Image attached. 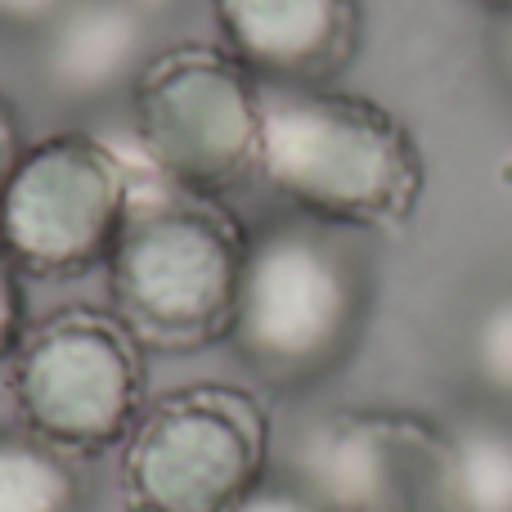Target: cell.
Instances as JSON below:
<instances>
[{
  "label": "cell",
  "mask_w": 512,
  "mask_h": 512,
  "mask_svg": "<svg viewBox=\"0 0 512 512\" xmlns=\"http://www.w3.org/2000/svg\"><path fill=\"white\" fill-rule=\"evenodd\" d=\"M144 355L108 306L72 301L27 324L9 355V396L27 432L77 459L122 450L149 405Z\"/></svg>",
  "instance_id": "cell-6"
},
{
  "label": "cell",
  "mask_w": 512,
  "mask_h": 512,
  "mask_svg": "<svg viewBox=\"0 0 512 512\" xmlns=\"http://www.w3.org/2000/svg\"><path fill=\"white\" fill-rule=\"evenodd\" d=\"M301 481L333 512H463L454 432L405 409H346L301 445Z\"/></svg>",
  "instance_id": "cell-8"
},
{
  "label": "cell",
  "mask_w": 512,
  "mask_h": 512,
  "mask_svg": "<svg viewBox=\"0 0 512 512\" xmlns=\"http://www.w3.org/2000/svg\"><path fill=\"white\" fill-rule=\"evenodd\" d=\"M504 23H499V68H504L508 86H512V14H499Z\"/></svg>",
  "instance_id": "cell-18"
},
{
  "label": "cell",
  "mask_w": 512,
  "mask_h": 512,
  "mask_svg": "<svg viewBox=\"0 0 512 512\" xmlns=\"http://www.w3.org/2000/svg\"><path fill=\"white\" fill-rule=\"evenodd\" d=\"M369 301V265L346 230L292 212L252 230L230 346L265 387H315L360 346Z\"/></svg>",
  "instance_id": "cell-3"
},
{
  "label": "cell",
  "mask_w": 512,
  "mask_h": 512,
  "mask_svg": "<svg viewBox=\"0 0 512 512\" xmlns=\"http://www.w3.org/2000/svg\"><path fill=\"white\" fill-rule=\"evenodd\" d=\"M144 167V162H140ZM252 230L221 198L140 176L131 221L108 256V310L153 355L230 342Z\"/></svg>",
  "instance_id": "cell-2"
},
{
  "label": "cell",
  "mask_w": 512,
  "mask_h": 512,
  "mask_svg": "<svg viewBox=\"0 0 512 512\" xmlns=\"http://www.w3.org/2000/svg\"><path fill=\"white\" fill-rule=\"evenodd\" d=\"M153 23L131 0H72L41 32V77L63 104H99L131 90L149 63Z\"/></svg>",
  "instance_id": "cell-10"
},
{
  "label": "cell",
  "mask_w": 512,
  "mask_h": 512,
  "mask_svg": "<svg viewBox=\"0 0 512 512\" xmlns=\"http://www.w3.org/2000/svg\"><path fill=\"white\" fill-rule=\"evenodd\" d=\"M265 477L270 414L234 382H189L149 400L117 468L126 512H234Z\"/></svg>",
  "instance_id": "cell-5"
},
{
  "label": "cell",
  "mask_w": 512,
  "mask_h": 512,
  "mask_svg": "<svg viewBox=\"0 0 512 512\" xmlns=\"http://www.w3.org/2000/svg\"><path fill=\"white\" fill-rule=\"evenodd\" d=\"M221 45L261 86H333L360 50V0H212Z\"/></svg>",
  "instance_id": "cell-9"
},
{
  "label": "cell",
  "mask_w": 512,
  "mask_h": 512,
  "mask_svg": "<svg viewBox=\"0 0 512 512\" xmlns=\"http://www.w3.org/2000/svg\"><path fill=\"white\" fill-rule=\"evenodd\" d=\"M140 167L86 131L32 140L0 189V252L23 279H81L104 270L131 221Z\"/></svg>",
  "instance_id": "cell-7"
},
{
  "label": "cell",
  "mask_w": 512,
  "mask_h": 512,
  "mask_svg": "<svg viewBox=\"0 0 512 512\" xmlns=\"http://www.w3.org/2000/svg\"><path fill=\"white\" fill-rule=\"evenodd\" d=\"M140 162L185 194L225 198L261 158L265 86L221 41L153 50L126 90Z\"/></svg>",
  "instance_id": "cell-4"
},
{
  "label": "cell",
  "mask_w": 512,
  "mask_h": 512,
  "mask_svg": "<svg viewBox=\"0 0 512 512\" xmlns=\"http://www.w3.org/2000/svg\"><path fill=\"white\" fill-rule=\"evenodd\" d=\"M454 432L463 481V512H512V423L463 418Z\"/></svg>",
  "instance_id": "cell-12"
},
{
  "label": "cell",
  "mask_w": 512,
  "mask_h": 512,
  "mask_svg": "<svg viewBox=\"0 0 512 512\" xmlns=\"http://www.w3.org/2000/svg\"><path fill=\"white\" fill-rule=\"evenodd\" d=\"M486 9H495V14H512V0H481Z\"/></svg>",
  "instance_id": "cell-20"
},
{
  "label": "cell",
  "mask_w": 512,
  "mask_h": 512,
  "mask_svg": "<svg viewBox=\"0 0 512 512\" xmlns=\"http://www.w3.org/2000/svg\"><path fill=\"white\" fill-rule=\"evenodd\" d=\"M256 176L297 216L391 230L414 216L427 162L387 104L337 86H265Z\"/></svg>",
  "instance_id": "cell-1"
},
{
  "label": "cell",
  "mask_w": 512,
  "mask_h": 512,
  "mask_svg": "<svg viewBox=\"0 0 512 512\" xmlns=\"http://www.w3.org/2000/svg\"><path fill=\"white\" fill-rule=\"evenodd\" d=\"M27 149V135H23V117H18L14 99L0 90V189H5V180L14 176L18 158H23Z\"/></svg>",
  "instance_id": "cell-17"
},
{
  "label": "cell",
  "mask_w": 512,
  "mask_h": 512,
  "mask_svg": "<svg viewBox=\"0 0 512 512\" xmlns=\"http://www.w3.org/2000/svg\"><path fill=\"white\" fill-rule=\"evenodd\" d=\"M234 512H333L301 477H265Z\"/></svg>",
  "instance_id": "cell-15"
},
{
  "label": "cell",
  "mask_w": 512,
  "mask_h": 512,
  "mask_svg": "<svg viewBox=\"0 0 512 512\" xmlns=\"http://www.w3.org/2000/svg\"><path fill=\"white\" fill-rule=\"evenodd\" d=\"M131 5L140 9V14L149 18V23H158V18L167 14V9H176V5H180V0H131Z\"/></svg>",
  "instance_id": "cell-19"
},
{
  "label": "cell",
  "mask_w": 512,
  "mask_h": 512,
  "mask_svg": "<svg viewBox=\"0 0 512 512\" xmlns=\"http://www.w3.org/2000/svg\"><path fill=\"white\" fill-rule=\"evenodd\" d=\"M72 0H0V27L5 32H32L41 36Z\"/></svg>",
  "instance_id": "cell-16"
},
{
  "label": "cell",
  "mask_w": 512,
  "mask_h": 512,
  "mask_svg": "<svg viewBox=\"0 0 512 512\" xmlns=\"http://www.w3.org/2000/svg\"><path fill=\"white\" fill-rule=\"evenodd\" d=\"M468 364L472 378L499 405H512V288L481 306L468 333Z\"/></svg>",
  "instance_id": "cell-13"
},
{
  "label": "cell",
  "mask_w": 512,
  "mask_h": 512,
  "mask_svg": "<svg viewBox=\"0 0 512 512\" xmlns=\"http://www.w3.org/2000/svg\"><path fill=\"white\" fill-rule=\"evenodd\" d=\"M27 279L14 270L5 252H0V364H9V355L18 351L27 333Z\"/></svg>",
  "instance_id": "cell-14"
},
{
  "label": "cell",
  "mask_w": 512,
  "mask_h": 512,
  "mask_svg": "<svg viewBox=\"0 0 512 512\" xmlns=\"http://www.w3.org/2000/svg\"><path fill=\"white\" fill-rule=\"evenodd\" d=\"M0 512H86L77 454L27 427H0Z\"/></svg>",
  "instance_id": "cell-11"
}]
</instances>
